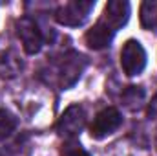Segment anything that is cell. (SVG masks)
I'll return each instance as SVG.
<instances>
[{"label":"cell","mask_w":157,"mask_h":156,"mask_svg":"<svg viewBox=\"0 0 157 156\" xmlns=\"http://www.w3.org/2000/svg\"><path fill=\"white\" fill-rule=\"evenodd\" d=\"M93 7H95V2L91 0H71V2L62 4L55 11V18L62 26H70V28L82 26L88 20Z\"/></svg>","instance_id":"cell-1"},{"label":"cell","mask_w":157,"mask_h":156,"mask_svg":"<svg viewBox=\"0 0 157 156\" xmlns=\"http://www.w3.org/2000/svg\"><path fill=\"white\" fill-rule=\"evenodd\" d=\"M86 64H88V59L82 53H78V51L64 53V57L60 59V64H59V83H60L62 90L71 88L77 83L86 68Z\"/></svg>","instance_id":"cell-2"},{"label":"cell","mask_w":157,"mask_h":156,"mask_svg":"<svg viewBox=\"0 0 157 156\" xmlns=\"http://www.w3.org/2000/svg\"><path fill=\"white\" fill-rule=\"evenodd\" d=\"M121 66L126 76H139L146 66V51L139 40H126L121 50Z\"/></svg>","instance_id":"cell-3"},{"label":"cell","mask_w":157,"mask_h":156,"mask_svg":"<svg viewBox=\"0 0 157 156\" xmlns=\"http://www.w3.org/2000/svg\"><path fill=\"white\" fill-rule=\"evenodd\" d=\"M15 28H17V35L22 42L26 53H29V55L39 53L40 48H42V42H44V37L40 33L37 22L29 17H20L15 22Z\"/></svg>","instance_id":"cell-4"},{"label":"cell","mask_w":157,"mask_h":156,"mask_svg":"<svg viewBox=\"0 0 157 156\" xmlns=\"http://www.w3.org/2000/svg\"><path fill=\"white\" fill-rule=\"evenodd\" d=\"M121 123H122V116H121V112L117 109H113V107L102 109L93 117V121L90 125V134L95 140H102V138L113 134L121 127Z\"/></svg>","instance_id":"cell-5"},{"label":"cell","mask_w":157,"mask_h":156,"mask_svg":"<svg viewBox=\"0 0 157 156\" xmlns=\"http://www.w3.org/2000/svg\"><path fill=\"white\" fill-rule=\"evenodd\" d=\"M86 125V112L80 105H71L64 110L57 123V132L64 138H75Z\"/></svg>","instance_id":"cell-6"},{"label":"cell","mask_w":157,"mask_h":156,"mask_svg":"<svg viewBox=\"0 0 157 156\" xmlns=\"http://www.w3.org/2000/svg\"><path fill=\"white\" fill-rule=\"evenodd\" d=\"M128 18H130V4L122 0H112L106 4L101 22H104L112 31H117L121 26L128 22Z\"/></svg>","instance_id":"cell-7"},{"label":"cell","mask_w":157,"mask_h":156,"mask_svg":"<svg viewBox=\"0 0 157 156\" xmlns=\"http://www.w3.org/2000/svg\"><path fill=\"white\" fill-rule=\"evenodd\" d=\"M113 35H115V31H112L104 22L99 20L91 30L86 31L84 40H86V44H88L91 50H102V48H106V46L112 42Z\"/></svg>","instance_id":"cell-8"},{"label":"cell","mask_w":157,"mask_h":156,"mask_svg":"<svg viewBox=\"0 0 157 156\" xmlns=\"http://www.w3.org/2000/svg\"><path fill=\"white\" fill-rule=\"evenodd\" d=\"M22 70V59L17 55V51L9 50L0 55V76L6 79L17 77Z\"/></svg>","instance_id":"cell-9"},{"label":"cell","mask_w":157,"mask_h":156,"mask_svg":"<svg viewBox=\"0 0 157 156\" xmlns=\"http://www.w3.org/2000/svg\"><path fill=\"white\" fill-rule=\"evenodd\" d=\"M139 18H141V26L144 30L157 31V0H146L141 4Z\"/></svg>","instance_id":"cell-10"},{"label":"cell","mask_w":157,"mask_h":156,"mask_svg":"<svg viewBox=\"0 0 157 156\" xmlns=\"http://www.w3.org/2000/svg\"><path fill=\"white\" fill-rule=\"evenodd\" d=\"M121 99H122V103H124L126 109L135 110V109H139V107L144 103V90H143L141 86H128V88L122 92Z\"/></svg>","instance_id":"cell-11"},{"label":"cell","mask_w":157,"mask_h":156,"mask_svg":"<svg viewBox=\"0 0 157 156\" xmlns=\"http://www.w3.org/2000/svg\"><path fill=\"white\" fill-rule=\"evenodd\" d=\"M17 127H18L17 116L6 109H0V140H6L7 136H11Z\"/></svg>","instance_id":"cell-12"},{"label":"cell","mask_w":157,"mask_h":156,"mask_svg":"<svg viewBox=\"0 0 157 156\" xmlns=\"http://www.w3.org/2000/svg\"><path fill=\"white\" fill-rule=\"evenodd\" d=\"M60 156H91L78 142L75 140H70L66 143L60 145Z\"/></svg>","instance_id":"cell-13"},{"label":"cell","mask_w":157,"mask_h":156,"mask_svg":"<svg viewBox=\"0 0 157 156\" xmlns=\"http://www.w3.org/2000/svg\"><path fill=\"white\" fill-rule=\"evenodd\" d=\"M148 114H150V117H154V119H157V96L154 97V101L150 103V109H148Z\"/></svg>","instance_id":"cell-14"},{"label":"cell","mask_w":157,"mask_h":156,"mask_svg":"<svg viewBox=\"0 0 157 156\" xmlns=\"http://www.w3.org/2000/svg\"><path fill=\"white\" fill-rule=\"evenodd\" d=\"M0 156H6V153H4V151H0Z\"/></svg>","instance_id":"cell-15"},{"label":"cell","mask_w":157,"mask_h":156,"mask_svg":"<svg viewBox=\"0 0 157 156\" xmlns=\"http://www.w3.org/2000/svg\"><path fill=\"white\" fill-rule=\"evenodd\" d=\"M155 149H157V134H155Z\"/></svg>","instance_id":"cell-16"}]
</instances>
